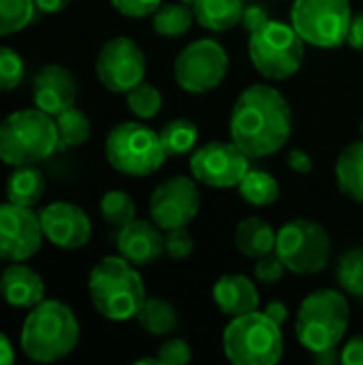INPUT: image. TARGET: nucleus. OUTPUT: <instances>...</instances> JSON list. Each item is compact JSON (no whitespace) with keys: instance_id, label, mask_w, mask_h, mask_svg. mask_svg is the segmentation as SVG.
<instances>
[{"instance_id":"obj_1","label":"nucleus","mask_w":363,"mask_h":365,"mask_svg":"<svg viewBox=\"0 0 363 365\" xmlns=\"http://www.w3.org/2000/svg\"><path fill=\"white\" fill-rule=\"evenodd\" d=\"M231 141L250 158H267L280 152L293 133V113L287 98L267 83H255L240 92L229 118Z\"/></svg>"},{"instance_id":"obj_2","label":"nucleus","mask_w":363,"mask_h":365,"mask_svg":"<svg viewBox=\"0 0 363 365\" xmlns=\"http://www.w3.org/2000/svg\"><path fill=\"white\" fill-rule=\"evenodd\" d=\"M88 293L94 310L113 323L135 319L148 297L139 267L120 255L105 257L92 267Z\"/></svg>"},{"instance_id":"obj_3","label":"nucleus","mask_w":363,"mask_h":365,"mask_svg":"<svg viewBox=\"0 0 363 365\" xmlns=\"http://www.w3.org/2000/svg\"><path fill=\"white\" fill-rule=\"evenodd\" d=\"M21 351L39 364H51L71 355L79 342L75 312L56 299H43L26 317L21 327Z\"/></svg>"},{"instance_id":"obj_4","label":"nucleus","mask_w":363,"mask_h":365,"mask_svg":"<svg viewBox=\"0 0 363 365\" xmlns=\"http://www.w3.org/2000/svg\"><path fill=\"white\" fill-rule=\"evenodd\" d=\"M58 150L56 120L39 107L15 111L0 124V160L4 165H36Z\"/></svg>"},{"instance_id":"obj_5","label":"nucleus","mask_w":363,"mask_h":365,"mask_svg":"<svg viewBox=\"0 0 363 365\" xmlns=\"http://www.w3.org/2000/svg\"><path fill=\"white\" fill-rule=\"evenodd\" d=\"M351 323V306L344 293L319 289L304 297L295 317V336L308 353L334 349L342 342Z\"/></svg>"},{"instance_id":"obj_6","label":"nucleus","mask_w":363,"mask_h":365,"mask_svg":"<svg viewBox=\"0 0 363 365\" xmlns=\"http://www.w3.org/2000/svg\"><path fill=\"white\" fill-rule=\"evenodd\" d=\"M223 351L235 365H274L285 355L282 327L263 310L231 319L223 331Z\"/></svg>"},{"instance_id":"obj_7","label":"nucleus","mask_w":363,"mask_h":365,"mask_svg":"<svg viewBox=\"0 0 363 365\" xmlns=\"http://www.w3.org/2000/svg\"><path fill=\"white\" fill-rule=\"evenodd\" d=\"M105 156L116 171L131 178L152 175L169 158L160 135L141 122L116 124L107 135Z\"/></svg>"},{"instance_id":"obj_8","label":"nucleus","mask_w":363,"mask_h":365,"mask_svg":"<svg viewBox=\"0 0 363 365\" xmlns=\"http://www.w3.org/2000/svg\"><path fill=\"white\" fill-rule=\"evenodd\" d=\"M304 38L291 24L270 19L263 28L250 34L248 56L252 66L270 81H285L304 64Z\"/></svg>"},{"instance_id":"obj_9","label":"nucleus","mask_w":363,"mask_h":365,"mask_svg":"<svg viewBox=\"0 0 363 365\" xmlns=\"http://www.w3.org/2000/svg\"><path fill=\"white\" fill-rule=\"evenodd\" d=\"M276 255L291 274L315 276L329 263L332 237L323 225L308 218H295L278 229Z\"/></svg>"},{"instance_id":"obj_10","label":"nucleus","mask_w":363,"mask_h":365,"mask_svg":"<svg viewBox=\"0 0 363 365\" xmlns=\"http://www.w3.org/2000/svg\"><path fill=\"white\" fill-rule=\"evenodd\" d=\"M351 19V0H293L291 6V26L306 45L319 49L347 43Z\"/></svg>"},{"instance_id":"obj_11","label":"nucleus","mask_w":363,"mask_h":365,"mask_svg":"<svg viewBox=\"0 0 363 365\" xmlns=\"http://www.w3.org/2000/svg\"><path fill=\"white\" fill-rule=\"evenodd\" d=\"M229 73V53L214 38L188 43L173 62V77L188 94H208L216 90Z\"/></svg>"},{"instance_id":"obj_12","label":"nucleus","mask_w":363,"mask_h":365,"mask_svg":"<svg viewBox=\"0 0 363 365\" xmlns=\"http://www.w3.org/2000/svg\"><path fill=\"white\" fill-rule=\"evenodd\" d=\"M190 175L208 188H237L250 158L233 141H208L190 154Z\"/></svg>"},{"instance_id":"obj_13","label":"nucleus","mask_w":363,"mask_h":365,"mask_svg":"<svg viewBox=\"0 0 363 365\" xmlns=\"http://www.w3.org/2000/svg\"><path fill=\"white\" fill-rule=\"evenodd\" d=\"M201 210L199 182L188 175H173L160 182L150 195V220L163 231L188 227Z\"/></svg>"},{"instance_id":"obj_14","label":"nucleus","mask_w":363,"mask_h":365,"mask_svg":"<svg viewBox=\"0 0 363 365\" xmlns=\"http://www.w3.org/2000/svg\"><path fill=\"white\" fill-rule=\"evenodd\" d=\"M148 71L143 49L128 36L105 41L96 56V77L113 94H126L143 81Z\"/></svg>"},{"instance_id":"obj_15","label":"nucleus","mask_w":363,"mask_h":365,"mask_svg":"<svg viewBox=\"0 0 363 365\" xmlns=\"http://www.w3.org/2000/svg\"><path fill=\"white\" fill-rule=\"evenodd\" d=\"M39 214L17 203H0V259L9 263L28 261L43 244Z\"/></svg>"},{"instance_id":"obj_16","label":"nucleus","mask_w":363,"mask_h":365,"mask_svg":"<svg viewBox=\"0 0 363 365\" xmlns=\"http://www.w3.org/2000/svg\"><path fill=\"white\" fill-rule=\"evenodd\" d=\"M43 235L49 244L62 250H79L92 237V222L88 214L73 203L56 201L39 212Z\"/></svg>"},{"instance_id":"obj_17","label":"nucleus","mask_w":363,"mask_h":365,"mask_svg":"<svg viewBox=\"0 0 363 365\" xmlns=\"http://www.w3.org/2000/svg\"><path fill=\"white\" fill-rule=\"evenodd\" d=\"M116 246L120 257H124L135 267H145L156 263L165 255V231L152 220H133L118 229Z\"/></svg>"},{"instance_id":"obj_18","label":"nucleus","mask_w":363,"mask_h":365,"mask_svg":"<svg viewBox=\"0 0 363 365\" xmlns=\"http://www.w3.org/2000/svg\"><path fill=\"white\" fill-rule=\"evenodd\" d=\"M77 79L75 75L60 64H47L43 66L32 83V98L34 105L49 113V115H58L64 109L73 107L77 101Z\"/></svg>"},{"instance_id":"obj_19","label":"nucleus","mask_w":363,"mask_h":365,"mask_svg":"<svg viewBox=\"0 0 363 365\" xmlns=\"http://www.w3.org/2000/svg\"><path fill=\"white\" fill-rule=\"evenodd\" d=\"M212 297L218 310L229 319L259 310V289L255 280L244 274L220 276L212 287Z\"/></svg>"},{"instance_id":"obj_20","label":"nucleus","mask_w":363,"mask_h":365,"mask_svg":"<svg viewBox=\"0 0 363 365\" xmlns=\"http://www.w3.org/2000/svg\"><path fill=\"white\" fill-rule=\"evenodd\" d=\"M0 295L13 308H34L45 299V282L32 267L17 261L4 269Z\"/></svg>"},{"instance_id":"obj_21","label":"nucleus","mask_w":363,"mask_h":365,"mask_svg":"<svg viewBox=\"0 0 363 365\" xmlns=\"http://www.w3.org/2000/svg\"><path fill=\"white\" fill-rule=\"evenodd\" d=\"M276 235L278 233L267 220L248 216L235 227V248L248 259H259L276 250Z\"/></svg>"},{"instance_id":"obj_22","label":"nucleus","mask_w":363,"mask_h":365,"mask_svg":"<svg viewBox=\"0 0 363 365\" xmlns=\"http://www.w3.org/2000/svg\"><path fill=\"white\" fill-rule=\"evenodd\" d=\"M195 19L212 32H227L242 24L246 0H193Z\"/></svg>"},{"instance_id":"obj_23","label":"nucleus","mask_w":363,"mask_h":365,"mask_svg":"<svg viewBox=\"0 0 363 365\" xmlns=\"http://www.w3.org/2000/svg\"><path fill=\"white\" fill-rule=\"evenodd\" d=\"M338 190L355 201L363 203V139L349 143L336 160Z\"/></svg>"},{"instance_id":"obj_24","label":"nucleus","mask_w":363,"mask_h":365,"mask_svg":"<svg viewBox=\"0 0 363 365\" xmlns=\"http://www.w3.org/2000/svg\"><path fill=\"white\" fill-rule=\"evenodd\" d=\"M135 321L139 323V327L156 338L163 336H171L178 325H180V314L173 308V304H169L163 297H145L143 306L139 308Z\"/></svg>"},{"instance_id":"obj_25","label":"nucleus","mask_w":363,"mask_h":365,"mask_svg":"<svg viewBox=\"0 0 363 365\" xmlns=\"http://www.w3.org/2000/svg\"><path fill=\"white\" fill-rule=\"evenodd\" d=\"M45 192V178L34 165L17 167L6 180V199L11 203L32 207Z\"/></svg>"},{"instance_id":"obj_26","label":"nucleus","mask_w":363,"mask_h":365,"mask_svg":"<svg viewBox=\"0 0 363 365\" xmlns=\"http://www.w3.org/2000/svg\"><path fill=\"white\" fill-rule=\"evenodd\" d=\"M195 21V9L188 2H167L152 13V30L165 38L184 36Z\"/></svg>"},{"instance_id":"obj_27","label":"nucleus","mask_w":363,"mask_h":365,"mask_svg":"<svg viewBox=\"0 0 363 365\" xmlns=\"http://www.w3.org/2000/svg\"><path fill=\"white\" fill-rule=\"evenodd\" d=\"M237 192L246 203L255 207H267L280 199V184L272 173L250 167L248 173L237 184Z\"/></svg>"},{"instance_id":"obj_28","label":"nucleus","mask_w":363,"mask_h":365,"mask_svg":"<svg viewBox=\"0 0 363 365\" xmlns=\"http://www.w3.org/2000/svg\"><path fill=\"white\" fill-rule=\"evenodd\" d=\"M56 128H58V148L60 150H71L79 148L90 139L92 124L90 118L79 109V107H68L62 113L53 115Z\"/></svg>"},{"instance_id":"obj_29","label":"nucleus","mask_w":363,"mask_h":365,"mask_svg":"<svg viewBox=\"0 0 363 365\" xmlns=\"http://www.w3.org/2000/svg\"><path fill=\"white\" fill-rule=\"evenodd\" d=\"M158 135H160L163 148H165L169 158L193 154L197 150V143H199V128L193 120H186V118H178V120L167 122Z\"/></svg>"},{"instance_id":"obj_30","label":"nucleus","mask_w":363,"mask_h":365,"mask_svg":"<svg viewBox=\"0 0 363 365\" xmlns=\"http://www.w3.org/2000/svg\"><path fill=\"white\" fill-rule=\"evenodd\" d=\"M336 280L340 289L363 299V246L349 248L336 265Z\"/></svg>"},{"instance_id":"obj_31","label":"nucleus","mask_w":363,"mask_h":365,"mask_svg":"<svg viewBox=\"0 0 363 365\" xmlns=\"http://www.w3.org/2000/svg\"><path fill=\"white\" fill-rule=\"evenodd\" d=\"M101 216L103 220L113 227V229H122L128 222L135 220L137 214V205L133 201V197L124 190H109L103 195L101 199Z\"/></svg>"},{"instance_id":"obj_32","label":"nucleus","mask_w":363,"mask_h":365,"mask_svg":"<svg viewBox=\"0 0 363 365\" xmlns=\"http://www.w3.org/2000/svg\"><path fill=\"white\" fill-rule=\"evenodd\" d=\"M126 105H128V109H131V113L135 118L152 120L163 109V92L156 86H152L148 81H141L133 90L126 92Z\"/></svg>"},{"instance_id":"obj_33","label":"nucleus","mask_w":363,"mask_h":365,"mask_svg":"<svg viewBox=\"0 0 363 365\" xmlns=\"http://www.w3.org/2000/svg\"><path fill=\"white\" fill-rule=\"evenodd\" d=\"M34 0H0V36L24 30L34 19Z\"/></svg>"},{"instance_id":"obj_34","label":"nucleus","mask_w":363,"mask_h":365,"mask_svg":"<svg viewBox=\"0 0 363 365\" xmlns=\"http://www.w3.org/2000/svg\"><path fill=\"white\" fill-rule=\"evenodd\" d=\"M24 79V60L17 51L0 47V92L17 88Z\"/></svg>"},{"instance_id":"obj_35","label":"nucleus","mask_w":363,"mask_h":365,"mask_svg":"<svg viewBox=\"0 0 363 365\" xmlns=\"http://www.w3.org/2000/svg\"><path fill=\"white\" fill-rule=\"evenodd\" d=\"M287 272H289V269H287V265L280 261V257L276 255V250L270 252V255H263V257L255 259L252 274H255V280H257L259 284H267V287L278 284V282L287 276Z\"/></svg>"},{"instance_id":"obj_36","label":"nucleus","mask_w":363,"mask_h":365,"mask_svg":"<svg viewBox=\"0 0 363 365\" xmlns=\"http://www.w3.org/2000/svg\"><path fill=\"white\" fill-rule=\"evenodd\" d=\"M195 252V240L186 227L165 231V255L173 261H184Z\"/></svg>"},{"instance_id":"obj_37","label":"nucleus","mask_w":363,"mask_h":365,"mask_svg":"<svg viewBox=\"0 0 363 365\" xmlns=\"http://www.w3.org/2000/svg\"><path fill=\"white\" fill-rule=\"evenodd\" d=\"M193 359V349L184 338H169L158 349L160 365H184Z\"/></svg>"},{"instance_id":"obj_38","label":"nucleus","mask_w":363,"mask_h":365,"mask_svg":"<svg viewBox=\"0 0 363 365\" xmlns=\"http://www.w3.org/2000/svg\"><path fill=\"white\" fill-rule=\"evenodd\" d=\"M109 2L118 13L126 17H137V19L152 15L163 4V0H109Z\"/></svg>"},{"instance_id":"obj_39","label":"nucleus","mask_w":363,"mask_h":365,"mask_svg":"<svg viewBox=\"0 0 363 365\" xmlns=\"http://www.w3.org/2000/svg\"><path fill=\"white\" fill-rule=\"evenodd\" d=\"M270 19L272 17H270L265 6H261V4H246L244 15H242V26L248 30V34H252L259 28H263Z\"/></svg>"},{"instance_id":"obj_40","label":"nucleus","mask_w":363,"mask_h":365,"mask_svg":"<svg viewBox=\"0 0 363 365\" xmlns=\"http://www.w3.org/2000/svg\"><path fill=\"white\" fill-rule=\"evenodd\" d=\"M287 167H289L291 171H295V173L306 175V173H310V171L315 169V160H312V156H310L308 152L295 148V150H291L289 156H287Z\"/></svg>"},{"instance_id":"obj_41","label":"nucleus","mask_w":363,"mask_h":365,"mask_svg":"<svg viewBox=\"0 0 363 365\" xmlns=\"http://www.w3.org/2000/svg\"><path fill=\"white\" fill-rule=\"evenodd\" d=\"M340 361L347 365H363V336L351 338L340 351Z\"/></svg>"},{"instance_id":"obj_42","label":"nucleus","mask_w":363,"mask_h":365,"mask_svg":"<svg viewBox=\"0 0 363 365\" xmlns=\"http://www.w3.org/2000/svg\"><path fill=\"white\" fill-rule=\"evenodd\" d=\"M347 43L357 49V51H363V11L353 15L351 19V26H349V34H347Z\"/></svg>"},{"instance_id":"obj_43","label":"nucleus","mask_w":363,"mask_h":365,"mask_svg":"<svg viewBox=\"0 0 363 365\" xmlns=\"http://www.w3.org/2000/svg\"><path fill=\"white\" fill-rule=\"evenodd\" d=\"M272 321H276L280 327L289 321V308L282 304V302H270L267 306H265V310H263Z\"/></svg>"},{"instance_id":"obj_44","label":"nucleus","mask_w":363,"mask_h":365,"mask_svg":"<svg viewBox=\"0 0 363 365\" xmlns=\"http://www.w3.org/2000/svg\"><path fill=\"white\" fill-rule=\"evenodd\" d=\"M310 355H312V359L319 365H334L340 361V351H338V346L325 349V351H317V353H310Z\"/></svg>"},{"instance_id":"obj_45","label":"nucleus","mask_w":363,"mask_h":365,"mask_svg":"<svg viewBox=\"0 0 363 365\" xmlns=\"http://www.w3.org/2000/svg\"><path fill=\"white\" fill-rule=\"evenodd\" d=\"M73 0H34V6L43 13H60L64 11Z\"/></svg>"},{"instance_id":"obj_46","label":"nucleus","mask_w":363,"mask_h":365,"mask_svg":"<svg viewBox=\"0 0 363 365\" xmlns=\"http://www.w3.org/2000/svg\"><path fill=\"white\" fill-rule=\"evenodd\" d=\"M13 359H15V353H13L11 340L4 334H0V365L13 364Z\"/></svg>"},{"instance_id":"obj_47","label":"nucleus","mask_w":363,"mask_h":365,"mask_svg":"<svg viewBox=\"0 0 363 365\" xmlns=\"http://www.w3.org/2000/svg\"><path fill=\"white\" fill-rule=\"evenodd\" d=\"M135 364L137 365H148V364L160 365V361H158V355H156V357H143V359H137Z\"/></svg>"},{"instance_id":"obj_48","label":"nucleus","mask_w":363,"mask_h":365,"mask_svg":"<svg viewBox=\"0 0 363 365\" xmlns=\"http://www.w3.org/2000/svg\"><path fill=\"white\" fill-rule=\"evenodd\" d=\"M359 135H362V139H363V118H362V122H359Z\"/></svg>"},{"instance_id":"obj_49","label":"nucleus","mask_w":363,"mask_h":365,"mask_svg":"<svg viewBox=\"0 0 363 365\" xmlns=\"http://www.w3.org/2000/svg\"><path fill=\"white\" fill-rule=\"evenodd\" d=\"M272 2H287V0H272Z\"/></svg>"}]
</instances>
